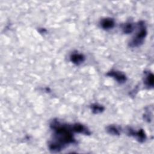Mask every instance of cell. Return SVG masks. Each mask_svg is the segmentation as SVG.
I'll use <instances>...</instances> for the list:
<instances>
[{
    "label": "cell",
    "mask_w": 154,
    "mask_h": 154,
    "mask_svg": "<svg viewBox=\"0 0 154 154\" xmlns=\"http://www.w3.org/2000/svg\"><path fill=\"white\" fill-rule=\"evenodd\" d=\"M70 126L73 132L82 134L86 135H90L91 134V132L88 129V128L82 124L76 123Z\"/></svg>",
    "instance_id": "cell-5"
},
{
    "label": "cell",
    "mask_w": 154,
    "mask_h": 154,
    "mask_svg": "<svg viewBox=\"0 0 154 154\" xmlns=\"http://www.w3.org/2000/svg\"><path fill=\"white\" fill-rule=\"evenodd\" d=\"M144 84L148 88H152L153 87V83H154V78H153V75L152 73L149 72L147 73H146L145 79H144Z\"/></svg>",
    "instance_id": "cell-8"
},
{
    "label": "cell",
    "mask_w": 154,
    "mask_h": 154,
    "mask_svg": "<svg viewBox=\"0 0 154 154\" xmlns=\"http://www.w3.org/2000/svg\"><path fill=\"white\" fill-rule=\"evenodd\" d=\"M122 30L125 34H130L134 31L133 25L131 23H126L122 26Z\"/></svg>",
    "instance_id": "cell-11"
},
{
    "label": "cell",
    "mask_w": 154,
    "mask_h": 154,
    "mask_svg": "<svg viewBox=\"0 0 154 154\" xmlns=\"http://www.w3.org/2000/svg\"><path fill=\"white\" fill-rule=\"evenodd\" d=\"M106 75L109 77L113 78L120 84H123L127 80V77L126 75L124 74L123 72L117 70H111L106 73Z\"/></svg>",
    "instance_id": "cell-4"
},
{
    "label": "cell",
    "mask_w": 154,
    "mask_h": 154,
    "mask_svg": "<svg viewBox=\"0 0 154 154\" xmlns=\"http://www.w3.org/2000/svg\"><path fill=\"white\" fill-rule=\"evenodd\" d=\"M138 25V31L134 38H133L132 41L129 43V46L131 47H138L142 45L147 35V28L144 22L142 20L140 21Z\"/></svg>",
    "instance_id": "cell-2"
},
{
    "label": "cell",
    "mask_w": 154,
    "mask_h": 154,
    "mask_svg": "<svg viewBox=\"0 0 154 154\" xmlns=\"http://www.w3.org/2000/svg\"><path fill=\"white\" fill-rule=\"evenodd\" d=\"M127 134L128 135L137 138V140L140 142L143 143L146 140V135L143 129H139L138 131H135L132 129L131 128H127Z\"/></svg>",
    "instance_id": "cell-3"
},
{
    "label": "cell",
    "mask_w": 154,
    "mask_h": 154,
    "mask_svg": "<svg viewBox=\"0 0 154 154\" xmlns=\"http://www.w3.org/2000/svg\"><path fill=\"white\" fill-rule=\"evenodd\" d=\"M70 60L72 63L75 65H80L83 63L85 60V56L78 52H73L70 56Z\"/></svg>",
    "instance_id": "cell-6"
},
{
    "label": "cell",
    "mask_w": 154,
    "mask_h": 154,
    "mask_svg": "<svg viewBox=\"0 0 154 154\" xmlns=\"http://www.w3.org/2000/svg\"><path fill=\"white\" fill-rule=\"evenodd\" d=\"M106 132L112 135H117L119 136L120 134L119 129L114 125H109L106 128Z\"/></svg>",
    "instance_id": "cell-10"
},
{
    "label": "cell",
    "mask_w": 154,
    "mask_h": 154,
    "mask_svg": "<svg viewBox=\"0 0 154 154\" xmlns=\"http://www.w3.org/2000/svg\"><path fill=\"white\" fill-rule=\"evenodd\" d=\"M100 26L103 29H110L115 26V21L112 18L106 17L100 21Z\"/></svg>",
    "instance_id": "cell-7"
},
{
    "label": "cell",
    "mask_w": 154,
    "mask_h": 154,
    "mask_svg": "<svg viewBox=\"0 0 154 154\" xmlns=\"http://www.w3.org/2000/svg\"><path fill=\"white\" fill-rule=\"evenodd\" d=\"M91 109L92 111V112L95 114H100L101 112H102L104 109L105 108L103 106L99 105L98 103H93L90 106Z\"/></svg>",
    "instance_id": "cell-9"
},
{
    "label": "cell",
    "mask_w": 154,
    "mask_h": 154,
    "mask_svg": "<svg viewBox=\"0 0 154 154\" xmlns=\"http://www.w3.org/2000/svg\"><path fill=\"white\" fill-rule=\"evenodd\" d=\"M51 128L54 131V139L52 140L60 144L63 149L67 144L76 143L71 126L60 123L56 119L53 120L50 124Z\"/></svg>",
    "instance_id": "cell-1"
}]
</instances>
